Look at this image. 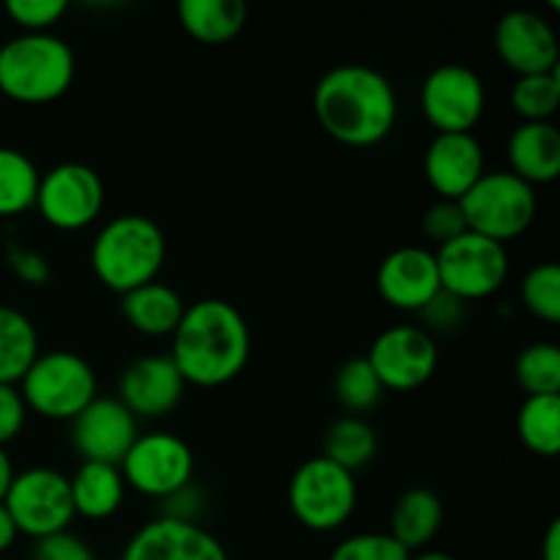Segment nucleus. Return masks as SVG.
<instances>
[{
    "label": "nucleus",
    "mask_w": 560,
    "mask_h": 560,
    "mask_svg": "<svg viewBox=\"0 0 560 560\" xmlns=\"http://www.w3.org/2000/svg\"><path fill=\"white\" fill-rule=\"evenodd\" d=\"M16 530L33 539L69 530L74 520V503H71L69 476L52 468H27L14 476L9 492L3 498Z\"/></svg>",
    "instance_id": "8"
},
{
    "label": "nucleus",
    "mask_w": 560,
    "mask_h": 560,
    "mask_svg": "<svg viewBox=\"0 0 560 560\" xmlns=\"http://www.w3.org/2000/svg\"><path fill=\"white\" fill-rule=\"evenodd\" d=\"M485 173V148L470 131H438L427 145L424 175L441 200H459Z\"/></svg>",
    "instance_id": "18"
},
{
    "label": "nucleus",
    "mask_w": 560,
    "mask_h": 560,
    "mask_svg": "<svg viewBox=\"0 0 560 560\" xmlns=\"http://www.w3.org/2000/svg\"><path fill=\"white\" fill-rule=\"evenodd\" d=\"M514 113L523 118V124H541L552 120L560 107V77L558 71L547 74H525L517 77L509 93Z\"/></svg>",
    "instance_id": "30"
},
{
    "label": "nucleus",
    "mask_w": 560,
    "mask_h": 560,
    "mask_svg": "<svg viewBox=\"0 0 560 560\" xmlns=\"http://www.w3.org/2000/svg\"><path fill=\"white\" fill-rule=\"evenodd\" d=\"M33 560H93V552L88 550L85 541L63 530V534L38 539L36 550H33Z\"/></svg>",
    "instance_id": "38"
},
{
    "label": "nucleus",
    "mask_w": 560,
    "mask_h": 560,
    "mask_svg": "<svg viewBox=\"0 0 560 560\" xmlns=\"http://www.w3.org/2000/svg\"><path fill=\"white\" fill-rule=\"evenodd\" d=\"M541 560H560V520H552L541 545Z\"/></svg>",
    "instance_id": "40"
},
{
    "label": "nucleus",
    "mask_w": 560,
    "mask_h": 560,
    "mask_svg": "<svg viewBox=\"0 0 560 560\" xmlns=\"http://www.w3.org/2000/svg\"><path fill=\"white\" fill-rule=\"evenodd\" d=\"M20 394L44 419L74 421L96 399V372L71 350H49L38 353L25 372Z\"/></svg>",
    "instance_id": "6"
},
{
    "label": "nucleus",
    "mask_w": 560,
    "mask_h": 560,
    "mask_svg": "<svg viewBox=\"0 0 560 560\" xmlns=\"http://www.w3.org/2000/svg\"><path fill=\"white\" fill-rule=\"evenodd\" d=\"M186 381L170 355H142L118 381V402L135 419H162L178 408Z\"/></svg>",
    "instance_id": "16"
},
{
    "label": "nucleus",
    "mask_w": 560,
    "mask_h": 560,
    "mask_svg": "<svg viewBox=\"0 0 560 560\" xmlns=\"http://www.w3.org/2000/svg\"><path fill=\"white\" fill-rule=\"evenodd\" d=\"M419 317H421V328H424L427 334L432 331L448 334L454 331V328H459V323H463L465 301H459L457 295L441 290V293L432 295V299L421 306Z\"/></svg>",
    "instance_id": "36"
},
{
    "label": "nucleus",
    "mask_w": 560,
    "mask_h": 560,
    "mask_svg": "<svg viewBox=\"0 0 560 560\" xmlns=\"http://www.w3.org/2000/svg\"><path fill=\"white\" fill-rule=\"evenodd\" d=\"M410 560H457L452 558L448 552H438V550H430V552H421V556H410Z\"/></svg>",
    "instance_id": "43"
},
{
    "label": "nucleus",
    "mask_w": 560,
    "mask_h": 560,
    "mask_svg": "<svg viewBox=\"0 0 560 560\" xmlns=\"http://www.w3.org/2000/svg\"><path fill=\"white\" fill-rule=\"evenodd\" d=\"M328 560H410L392 534H355L339 541Z\"/></svg>",
    "instance_id": "33"
},
{
    "label": "nucleus",
    "mask_w": 560,
    "mask_h": 560,
    "mask_svg": "<svg viewBox=\"0 0 560 560\" xmlns=\"http://www.w3.org/2000/svg\"><path fill=\"white\" fill-rule=\"evenodd\" d=\"M377 452V435L361 416H339L326 427L323 435V457L339 468L355 474L372 463Z\"/></svg>",
    "instance_id": "26"
},
{
    "label": "nucleus",
    "mask_w": 560,
    "mask_h": 560,
    "mask_svg": "<svg viewBox=\"0 0 560 560\" xmlns=\"http://www.w3.org/2000/svg\"><path fill=\"white\" fill-rule=\"evenodd\" d=\"M14 465H11L9 454H5V448L0 446V503H3L5 492H9L11 481H14Z\"/></svg>",
    "instance_id": "42"
},
{
    "label": "nucleus",
    "mask_w": 560,
    "mask_h": 560,
    "mask_svg": "<svg viewBox=\"0 0 560 560\" xmlns=\"http://www.w3.org/2000/svg\"><path fill=\"white\" fill-rule=\"evenodd\" d=\"M74 49L55 33H20L0 44V93L22 104H47L74 82Z\"/></svg>",
    "instance_id": "4"
},
{
    "label": "nucleus",
    "mask_w": 560,
    "mask_h": 560,
    "mask_svg": "<svg viewBox=\"0 0 560 560\" xmlns=\"http://www.w3.org/2000/svg\"><path fill=\"white\" fill-rule=\"evenodd\" d=\"M16 536H20V530H16V525H14V520H11L9 509L0 503V552L9 550V547L14 545Z\"/></svg>",
    "instance_id": "41"
},
{
    "label": "nucleus",
    "mask_w": 560,
    "mask_h": 560,
    "mask_svg": "<svg viewBox=\"0 0 560 560\" xmlns=\"http://www.w3.org/2000/svg\"><path fill=\"white\" fill-rule=\"evenodd\" d=\"M359 487L350 470L320 457H310L295 468L288 487L290 512L310 530H337L353 514Z\"/></svg>",
    "instance_id": "7"
},
{
    "label": "nucleus",
    "mask_w": 560,
    "mask_h": 560,
    "mask_svg": "<svg viewBox=\"0 0 560 560\" xmlns=\"http://www.w3.org/2000/svg\"><path fill=\"white\" fill-rule=\"evenodd\" d=\"M495 49L517 77L558 71V36L536 11L514 9L503 14L495 27Z\"/></svg>",
    "instance_id": "14"
},
{
    "label": "nucleus",
    "mask_w": 560,
    "mask_h": 560,
    "mask_svg": "<svg viewBox=\"0 0 560 560\" xmlns=\"http://www.w3.org/2000/svg\"><path fill=\"white\" fill-rule=\"evenodd\" d=\"M523 304L539 320H560V268L558 262H539L523 277Z\"/></svg>",
    "instance_id": "32"
},
{
    "label": "nucleus",
    "mask_w": 560,
    "mask_h": 560,
    "mask_svg": "<svg viewBox=\"0 0 560 560\" xmlns=\"http://www.w3.org/2000/svg\"><path fill=\"white\" fill-rule=\"evenodd\" d=\"M383 383L377 381L375 370L370 366L366 355L348 359L334 372V397L348 410V416H364L381 402Z\"/></svg>",
    "instance_id": "29"
},
{
    "label": "nucleus",
    "mask_w": 560,
    "mask_h": 560,
    "mask_svg": "<svg viewBox=\"0 0 560 560\" xmlns=\"http://www.w3.org/2000/svg\"><path fill=\"white\" fill-rule=\"evenodd\" d=\"M366 361L383 388L413 392L424 386L438 370V345L421 326H394L377 334Z\"/></svg>",
    "instance_id": "13"
},
{
    "label": "nucleus",
    "mask_w": 560,
    "mask_h": 560,
    "mask_svg": "<svg viewBox=\"0 0 560 560\" xmlns=\"http://www.w3.org/2000/svg\"><path fill=\"white\" fill-rule=\"evenodd\" d=\"M517 432L530 452L556 457L560 452V394L525 399L517 416Z\"/></svg>",
    "instance_id": "28"
},
{
    "label": "nucleus",
    "mask_w": 560,
    "mask_h": 560,
    "mask_svg": "<svg viewBox=\"0 0 560 560\" xmlns=\"http://www.w3.org/2000/svg\"><path fill=\"white\" fill-rule=\"evenodd\" d=\"M137 435V419L115 397H96L71 421V443L85 463L120 465Z\"/></svg>",
    "instance_id": "15"
},
{
    "label": "nucleus",
    "mask_w": 560,
    "mask_h": 560,
    "mask_svg": "<svg viewBox=\"0 0 560 560\" xmlns=\"http://www.w3.org/2000/svg\"><path fill=\"white\" fill-rule=\"evenodd\" d=\"M443 525V503L427 487H413L402 492L392 512V536L405 550L427 547Z\"/></svg>",
    "instance_id": "23"
},
{
    "label": "nucleus",
    "mask_w": 560,
    "mask_h": 560,
    "mask_svg": "<svg viewBox=\"0 0 560 560\" xmlns=\"http://www.w3.org/2000/svg\"><path fill=\"white\" fill-rule=\"evenodd\" d=\"M38 359V331L25 312L0 304V386H16Z\"/></svg>",
    "instance_id": "25"
},
{
    "label": "nucleus",
    "mask_w": 560,
    "mask_h": 560,
    "mask_svg": "<svg viewBox=\"0 0 560 560\" xmlns=\"http://www.w3.org/2000/svg\"><path fill=\"white\" fill-rule=\"evenodd\" d=\"M485 82L463 63H443L421 85V113L438 131H470L485 115Z\"/></svg>",
    "instance_id": "12"
},
{
    "label": "nucleus",
    "mask_w": 560,
    "mask_h": 560,
    "mask_svg": "<svg viewBox=\"0 0 560 560\" xmlns=\"http://www.w3.org/2000/svg\"><path fill=\"white\" fill-rule=\"evenodd\" d=\"M118 468L124 485H129L140 495L164 501L191 485L195 454L189 443L173 432H148V435H137Z\"/></svg>",
    "instance_id": "10"
},
{
    "label": "nucleus",
    "mask_w": 560,
    "mask_h": 560,
    "mask_svg": "<svg viewBox=\"0 0 560 560\" xmlns=\"http://www.w3.org/2000/svg\"><path fill=\"white\" fill-rule=\"evenodd\" d=\"M509 164L525 184H552L560 175V131L552 120L520 124L509 137Z\"/></svg>",
    "instance_id": "20"
},
{
    "label": "nucleus",
    "mask_w": 560,
    "mask_h": 560,
    "mask_svg": "<svg viewBox=\"0 0 560 560\" xmlns=\"http://www.w3.org/2000/svg\"><path fill=\"white\" fill-rule=\"evenodd\" d=\"M465 230H468V222H465L459 200L432 202L424 211V217H421V233L430 241H435L438 246L448 244V241H454L457 235H463Z\"/></svg>",
    "instance_id": "35"
},
{
    "label": "nucleus",
    "mask_w": 560,
    "mask_h": 560,
    "mask_svg": "<svg viewBox=\"0 0 560 560\" xmlns=\"http://www.w3.org/2000/svg\"><path fill=\"white\" fill-rule=\"evenodd\" d=\"M120 560H228V552L202 525L156 517L131 536Z\"/></svg>",
    "instance_id": "17"
},
{
    "label": "nucleus",
    "mask_w": 560,
    "mask_h": 560,
    "mask_svg": "<svg viewBox=\"0 0 560 560\" xmlns=\"http://www.w3.org/2000/svg\"><path fill=\"white\" fill-rule=\"evenodd\" d=\"M164 257H167V241L162 228L142 213L109 219L91 246L93 273L120 295L156 282Z\"/></svg>",
    "instance_id": "3"
},
{
    "label": "nucleus",
    "mask_w": 560,
    "mask_h": 560,
    "mask_svg": "<svg viewBox=\"0 0 560 560\" xmlns=\"http://www.w3.org/2000/svg\"><path fill=\"white\" fill-rule=\"evenodd\" d=\"M120 312L137 334L173 337L180 317H184L186 304L178 290H173L170 284L148 282L120 295Z\"/></svg>",
    "instance_id": "21"
},
{
    "label": "nucleus",
    "mask_w": 560,
    "mask_h": 560,
    "mask_svg": "<svg viewBox=\"0 0 560 560\" xmlns=\"http://www.w3.org/2000/svg\"><path fill=\"white\" fill-rule=\"evenodd\" d=\"M36 162L16 148H0V217H14L36 206Z\"/></svg>",
    "instance_id": "27"
},
{
    "label": "nucleus",
    "mask_w": 560,
    "mask_h": 560,
    "mask_svg": "<svg viewBox=\"0 0 560 560\" xmlns=\"http://www.w3.org/2000/svg\"><path fill=\"white\" fill-rule=\"evenodd\" d=\"M459 208L470 233L503 244L523 235L534 224L539 200L534 186L517 178L512 170H492L459 197Z\"/></svg>",
    "instance_id": "5"
},
{
    "label": "nucleus",
    "mask_w": 560,
    "mask_h": 560,
    "mask_svg": "<svg viewBox=\"0 0 560 560\" xmlns=\"http://www.w3.org/2000/svg\"><path fill=\"white\" fill-rule=\"evenodd\" d=\"M514 377L528 397L560 394V348L552 342H534L514 361Z\"/></svg>",
    "instance_id": "31"
},
{
    "label": "nucleus",
    "mask_w": 560,
    "mask_h": 560,
    "mask_svg": "<svg viewBox=\"0 0 560 560\" xmlns=\"http://www.w3.org/2000/svg\"><path fill=\"white\" fill-rule=\"evenodd\" d=\"M312 107L334 140L366 148L386 140L394 129L397 93L383 71L364 63H342L320 77Z\"/></svg>",
    "instance_id": "1"
},
{
    "label": "nucleus",
    "mask_w": 560,
    "mask_h": 560,
    "mask_svg": "<svg viewBox=\"0 0 560 560\" xmlns=\"http://www.w3.org/2000/svg\"><path fill=\"white\" fill-rule=\"evenodd\" d=\"M27 405L16 386H0V446L14 441L25 427Z\"/></svg>",
    "instance_id": "37"
},
{
    "label": "nucleus",
    "mask_w": 560,
    "mask_h": 560,
    "mask_svg": "<svg viewBox=\"0 0 560 560\" xmlns=\"http://www.w3.org/2000/svg\"><path fill=\"white\" fill-rule=\"evenodd\" d=\"M71 503L74 514L88 520H107L124 503V476L118 465L104 463H82L77 474L69 479Z\"/></svg>",
    "instance_id": "22"
},
{
    "label": "nucleus",
    "mask_w": 560,
    "mask_h": 560,
    "mask_svg": "<svg viewBox=\"0 0 560 560\" xmlns=\"http://www.w3.org/2000/svg\"><path fill=\"white\" fill-rule=\"evenodd\" d=\"M36 206L44 222L58 230H82L104 208V180L82 162L55 164L38 178Z\"/></svg>",
    "instance_id": "11"
},
{
    "label": "nucleus",
    "mask_w": 560,
    "mask_h": 560,
    "mask_svg": "<svg viewBox=\"0 0 560 560\" xmlns=\"http://www.w3.org/2000/svg\"><path fill=\"white\" fill-rule=\"evenodd\" d=\"M252 334L230 301L202 299L186 306L173 334V364L186 383L217 388L241 375L249 361Z\"/></svg>",
    "instance_id": "2"
},
{
    "label": "nucleus",
    "mask_w": 560,
    "mask_h": 560,
    "mask_svg": "<svg viewBox=\"0 0 560 560\" xmlns=\"http://www.w3.org/2000/svg\"><path fill=\"white\" fill-rule=\"evenodd\" d=\"M441 288L459 301H479L498 293L509 277L506 246L465 230L435 252Z\"/></svg>",
    "instance_id": "9"
},
{
    "label": "nucleus",
    "mask_w": 560,
    "mask_h": 560,
    "mask_svg": "<svg viewBox=\"0 0 560 560\" xmlns=\"http://www.w3.org/2000/svg\"><path fill=\"white\" fill-rule=\"evenodd\" d=\"M178 22L202 44L233 42L246 25L244 0H180Z\"/></svg>",
    "instance_id": "24"
},
{
    "label": "nucleus",
    "mask_w": 560,
    "mask_h": 560,
    "mask_svg": "<svg viewBox=\"0 0 560 560\" xmlns=\"http://www.w3.org/2000/svg\"><path fill=\"white\" fill-rule=\"evenodd\" d=\"M69 11L66 0H9L5 14L22 27V33H49L55 22Z\"/></svg>",
    "instance_id": "34"
},
{
    "label": "nucleus",
    "mask_w": 560,
    "mask_h": 560,
    "mask_svg": "<svg viewBox=\"0 0 560 560\" xmlns=\"http://www.w3.org/2000/svg\"><path fill=\"white\" fill-rule=\"evenodd\" d=\"M377 290L397 310L419 312L443 290L435 252L424 246H399L388 252L377 268Z\"/></svg>",
    "instance_id": "19"
},
{
    "label": "nucleus",
    "mask_w": 560,
    "mask_h": 560,
    "mask_svg": "<svg viewBox=\"0 0 560 560\" xmlns=\"http://www.w3.org/2000/svg\"><path fill=\"white\" fill-rule=\"evenodd\" d=\"M9 262L11 268H14L16 277L22 279V282L27 284H47L49 277H52V271H49V262L44 260L42 255H36V252H27V249H11L9 252Z\"/></svg>",
    "instance_id": "39"
}]
</instances>
